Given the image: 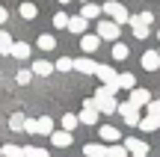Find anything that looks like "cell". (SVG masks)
Listing matches in <instances>:
<instances>
[{
    "instance_id": "13",
    "label": "cell",
    "mask_w": 160,
    "mask_h": 157,
    "mask_svg": "<svg viewBox=\"0 0 160 157\" xmlns=\"http://www.w3.org/2000/svg\"><path fill=\"white\" fill-rule=\"evenodd\" d=\"M101 140L104 142H122V134L116 125H101Z\"/></svg>"
},
{
    "instance_id": "32",
    "label": "cell",
    "mask_w": 160,
    "mask_h": 157,
    "mask_svg": "<svg viewBox=\"0 0 160 157\" xmlns=\"http://www.w3.org/2000/svg\"><path fill=\"white\" fill-rule=\"evenodd\" d=\"M3 157H24L21 145H3Z\"/></svg>"
},
{
    "instance_id": "39",
    "label": "cell",
    "mask_w": 160,
    "mask_h": 157,
    "mask_svg": "<svg viewBox=\"0 0 160 157\" xmlns=\"http://www.w3.org/2000/svg\"><path fill=\"white\" fill-rule=\"evenodd\" d=\"M131 157H148V151H137V154H131Z\"/></svg>"
},
{
    "instance_id": "24",
    "label": "cell",
    "mask_w": 160,
    "mask_h": 157,
    "mask_svg": "<svg viewBox=\"0 0 160 157\" xmlns=\"http://www.w3.org/2000/svg\"><path fill=\"white\" fill-rule=\"evenodd\" d=\"M116 86H119V89H133V86H137V77H133L131 71H125V74H119Z\"/></svg>"
},
{
    "instance_id": "7",
    "label": "cell",
    "mask_w": 160,
    "mask_h": 157,
    "mask_svg": "<svg viewBox=\"0 0 160 157\" xmlns=\"http://www.w3.org/2000/svg\"><path fill=\"white\" fill-rule=\"evenodd\" d=\"M139 65H142L145 71H160V53L157 51H145L142 59H139Z\"/></svg>"
},
{
    "instance_id": "11",
    "label": "cell",
    "mask_w": 160,
    "mask_h": 157,
    "mask_svg": "<svg viewBox=\"0 0 160 157\" xmlns=\"http://www.w3.org/2000/svg\"><path fill=\"white\" fill-rule=\"evenodd\" d=\"M137 128H142L145 134H154V130H160V116H151V113H148V116H142V119H139V125H137Z\"/></svg>"
},
{
    "instance_id": "42",
    "label": "cell",
    "mask_w": 160,
    "mask_h": 157,
    "mask_svg": "<svg viewBox=\"0 0 160 157\" xmlns=\"http://www.w3.org/2000/svg\"><path fill=\"white\" fill-rule=\"evenodd\" d=\"M0 157H3V148H0Z\"/></svg>"
},
{
    "instance_id": "38",
    "label": "cell",
    "mask_w": 160,
    "mask_h": 157,
    "mask_svg": "<svg viewBox=\"0 0 160 157\" xmlns=\"http://www.w3.org/2000/svg\"><path fill=\"white\" fill-rule=\"evenodd\" d=\"M6 18H9V12H6L3 6H0V24H6Z\"/></svg>"
},
{
    "instance_id": "31",
    "label": "cell",
    "mask_w": 160,
    "mask_h": 157,
    "mask_svg": "<svg viewBox=\"0 0 160 157\" xmlns=\"http://www.w3.org/2000/svg\"><path fill=\"white\" fill-rule=\"evenodd\" d=\"M24 157H48V151L39 148V145H27V148H24Z\"/></svg>"
},
{
    "instance_id": "41",
    "label": "cell",
    "mask_w": 160,
    "mask_h": 157,
    "mask_svg": "<svg viewBox=\"0 0 160 157\" xmlns=\"http://www.w3.org/2000/svg\"><path fill=\"white\" fill-rule=\"evenodd\" d=\"M80 3H89V0H80Z\"/></svg>"
},
{
    "instance_id": "1",
    "label": "cell",
    "mask_w": 160,
    "mask_h": 157,
    "mask_svg": "<svg viewBox=\"0 0 160 157\" xmlns=\"http://www.w3.org/2000/svg\"><path fill=\"white\" fill-rule=\"evenodd\" d=\"M119 92L116 86H101V89H95V95H92V101H95V110L98 113H116V98L113 95Z\"/></svg>"
},
{
    "instance_id": "22",
    "label": "cell",
    "mask_w": 160,
    "mask_h": 157,
    "mask_svg": "<svg viewBox=\"0 0 160 157\" xmlns=\"http://www.w3.org/2000/svg\"><path fill=\"white\" fill-rule=\"evenodd\" d=\"M51 130H53V119H48V116H39V119H36V134H51Z\"/></svg>"
},
{
    "instance_id": "33",
    "label": "cell",
    "mask_w": 160,
    "mask_h": 157,
    "mask_svg": "<svg viewBox=\"0 0 160 157\" xmlns=\"http://www.w3.org/2000/svg\"><path fill=\"white\" fill-rule=\"evenodd\" d=\"M53 27L65 30V27H68V15H65V12H57V15H53Z\"/></svg>"
},
{
    "instance_id": "6",
    "label": "cell",
    "mask_w": 160,
    "mask_h": 157,
    "mask_svg": "<svg viewBox=\"0 0 160 157\" xmlns=\"http://www.w3.org/2000/svg\"><path fill=\"white\" fill-rule=\"evenodd\" d=\"M95 74H98V80H104V86H116V80H119V71H116L113 65H98ZM116 89H119V86H116Z\"/></svg>"
},
{
    "instance_id": "30",
    "label": "cell",
    "mask_w": 160,
    "mask_h": 157,
    "mask_svg": "<svg viewBox=\"0 0 160 157\" xmlns=\"http://www.w3.org/2000/svg\"><path fill=\"white\" fill-rule=\"evenodd\" d=\"M71 68H74V59H71V56L57 59V65H53V71H71Z\"/></svg>"
},
{
    "instance_id": "34",
    "label": "cell",
    "mask_w": 160,
    "mask_h": 157,
    "mask_svg": "<svg viewBox=\"0 0 160 157\" xmlns=\"http://www.w3.org/2000/svg\"><path fill=\"white\" fill-rule=\"evenodd\" d=\"M15 80L21 83V86H27V83L33 80V71H27V68H21V71H18V74H15Z\"/></svg>"
},
{
    "instance_id": "43",
    "label": "cell",
    "mask_w": 160,
    "mask_h": 157,
    "mask_svg": "<svg viewBox=\"0 0 160 157\" xmlns=\"http://www.w3.org/2000/svg\"><path fill=\"white\" fill-rule=\"evenodd\" d=\"M157 39H160V30H157Z\"/></svg>"
},
{
    "instance_id": "18",
    "label": "cell",
    "mask_w": 160,
    "mask_h": 157,
    "mask_svg": "<svg viewBox=\"0 0 160 157\" xmlns=\"http://www.w3.org/2000/svg\"><path fill=\"white\" fill-rule=\"evenodd\" d=\"M86 24H89V21H86L83 15H74V18H68V27H65V30H71V33L83 36V33H86Z\"/></svg>"
},
{
    "instance_id": "5",
    "label": "cell",
    "mask_w": 160,
    "mask_h": 157,
    "mask_svg": "<svg viewBox=\"0 0 160 157\" xmlns=\"http://www.w3.org/2000/svg\"><path fill=\"white\" fill-rule=\"evenodd\" d=\"M128 92H131V95H128V101H131L133 107H145L151 101V92L145 86H133V89H128Z\"/></svg>"
},
{
    "instance_id": "37",
    "label": "cell",
    "mask_w": 160,
    "mask_h": 157,
    "mask_svg": "<svg viewBox=\"0 0 160 157\" xmlns=\"http://www.w3.org/2000/svg\"><path fill=\"white\" fill-rule=\"evenodd\" d=\"M24 130H27V134H36V119H27V122H24Z\"/></svg>"
},
{
    "instance_id": "3",
    "label": "cell",
    "mask_w": 160,
    "mask_h": 157,
    "mask_svg": "<svg viewBox=\"0 0 160 157\" xmlns=\"http://www.w3.org/2000/svg\"><path fill=\"white\" fill-rule=\"evenodd\" d=\"M116 110H119V116L125 119V125H128V128H137V125H139V119H142V116H139V107H133L131 101H125V104H116Z\"/></svg>"
},
{
    "instance_id": "2",
    "label": "cell",
    "mask_w": 160,
    "mask_h": 157,
    "mask_svg": "<svg viewBox=\"0 0 160 157\" xmlns=\"http://www.w3.org/2000/svg\"><path fill=\"white\" fill-rule=\"evenodd\" d=\"M101 12H107L110 21H116L119 27H122V24H128V18H131V15H128V9L122 3H116V0H107V3L101 6Z\"/></svg>"
},
{
    "instance_id": "19",
    "label": "cell",
    "mask_w": 160,
    "mask_h": 157,
    "mask_svg": "<svg viewBox=\"0 0 160 157\" xmlns=\"http://www.w3.org/2000/svg\"><path fill=\"white\" fill-rule=\"evenodd\" d=\"M80 15L86 18V21H98V18H101V6H95L89 0V3H83V9H80Z\"/></svg>"
},
{
    "instance_id": "26",
    "label": "cell",
    "mask_w": 160,
    "mask_h": 157,
    "mask_svg": "<svg viewBox=\"0 0 160 157\" xmlns=\"http://www.w3.org/2000/svg\"><path fill=\"white\" fill-rule=\"evenodd\" d=\"M59 122H62V130H68V134H74V128H77V116H74V113H65V116L62 119H59Z\"/></svg>"
},
{
    "instance_id": "29",
    "label": "cell",
    "mask_w": 160,
    "mask_h": 157,
    "mask_svg": "<svg viewBox=\"0 0 160 157\" xmlns=\"http://www.w3.org/2000/svg\"><path fill=\"white\" fill-rule=\"evenodd\" d=\"M12 51V36L6 30H0V53H9Z\"/></svg>"
},
{
    "instance_id": "17",
    "label": "cell",
    "mask_w": 160,
    "mask_h": 157,
    "mask_svg": "<svg viewBox=\"0 0 160 157\" xmlns=\"http://www.w3.org/2000/svg\"><path fill=\"white\" fill-rule=\"evenodd\" d=\"M98 116H101L98 110H92V107H83V110L77 113V122H80V125H95V122H98Z\"/></svg>"
},
{
    "instance_id": "8",
    "label": "cell",
    "mask_w": 160,
    "mask_h": 157,
    "mask_svg": "<svg viewBox=\"0 0 160 157\" xmlns=\"http://www.w3.org/2000/svg\"><path fill=\"white\" fill-rule=\"evenodd\" d=\"M80 47H83V53H98V47H101V39L92 33H83L80 36Z\"/></svg>"
},
{
    "instance_id": "4",
    "label": "cell",
    "mask_w": 160,
    "mask_h": 157,
    "mask_svg": "<svg viewBox=\"0 0 160 157\" xmlns=\"http://www.w3.org/2000/svg\"><path fill=\"white\" fill-rule=\"evenodd\" d=\"M119 33H122V27H119V24H116V21H110V18H107V21H98V39H107V42H119Z\"/></svg>"
},
{
    "instance_id": "14",
    "label": "cell",
    "mask_w": 160,
    "mask_h": 157,
    "mask_svg": "<svg viewBox=\"0 0 160 157\" xmlns=\"http://www.w3.org/2000/svg\"><path fill=\"white\" fill-rule=\"evenodd\" d=\"M83 154L86 157H107V145H104V142H86Z\"/></svg>"
},
{
    "instance_id": "20",
    "label": "cell",
    "mask_w": 160,
    "mask_h": 157,
    "mask_svg": "<svg viewBox=\"0 0 160 157\" xmlns=\"http://www.w3.org/2000/svg\"><path fill=\"white\" fill-rule=\"evenodd\" d=\"M30 71H33V74H39V77H48V74H53V65L48 62V59H36Z\"/></svg>"
},
{
    "instance_id": "10",
    "label": "cell",
    "mask_w": 160,
    "mask_h": 157,
    "mask_svg": "<svg viewBox=\"0 0 160 157\" xmlns=\"http://www.w3.org/2000/svg\"><path fill=\"white\" fill-rule=\"evenodd\" d=\"M48 136H51V142L57 148H68L71 145V134H68V130H51Z\"/></svg>"
},
{
    "instance_id": "16",
    "label": "cell",
    "mask_w": 160,
    "mask_h": 157,
    "mask_svg": "<svg viewBox=\"0 0 160 157\" xmlns=\"http://www.w3.org/2000/svg\"><path fill=\"white\" fill-rule=\"evenodd\" d=\"M30 51H33V47H30L27 42H12L9 56H15V59H27V56H30Z\"/></svg>"
},
{
    "instance_id": "21",
    "label": "cell",
    "mask_w": 160,
    "mask_h": 157,
    "mask_svg": "<svg viewBox=\"0 0 160 157\" xmlns=\"http://www.w3.org/2000/svg\"><path fill=\"white\" fill-rule=\"evenodd\" d=\"M18 12H21V18H24V21H33V18L39 15V6L27 0V3H21V6H18Z\"/></svg>"
},
{
    "instance_id": "35",
    "label": "cell",
    "mask_w": 160,
    "mask_h": 157,
    "mask_svg": "<svg viewBox=\"0 0 160 157\" xmlns=\"http://www.w3.org/2000/svg\"><path fill=\"white\" fill-rule=\"evenodd\" d=\"M145 107H148V113H151V116H160V101H154V98H151Z\"/></svg>"
},
{
    "instance_id": "44",
    "label": "cell",
    "mask_w": 160,
    "mask_h": 157,
    "mask_svg": "<svg viewBox=\"0 0 160 157\" xmlns=\"http://www.w3.org/2000/svg\"><path fill=\"white\" fill-rule=\"evenodd\" d=\"M157 53H160V47H157Z\"/></svg>"
},
{
    "instance_id": "36",
    "label": "cell",
    "mask_w": 160,
    "mask_h": 157,
    "mask_svg": "<svg viewBox=\"0 0 160 157\" xmlns=\"http://www.w3.org/2000/svg\"><path fill=\"white\" fill-rule=\"evenodd\" d=\"M139 21H142V24H151V21H154V15H151V12H139Z\"/></svg>"
},
{
    "instance_id": "9",
    "label": "cell",
    "mask_w": 160,
    "mask_h": 157,
    "mask_svg": "<svg viewBox=\"0 0 160 157\" xmlns=\"http://www.w3.org/2000/svg\"><path fill=\"white\" fill-rule=\"evenodd\" d=\"M95 68H98V62H95V59H89V56L74 59V71H80V74H95Z\"/></svg>"
},
{
    "instance_id": "27",
    "label": "cell",
    "mask_w": 160,
    "mask_h": 157,
    "mask_svg": "<svg viewBox=\"0 0 160 157\" xmlns=\"http://www.w3.org/2000/svg\"><path fill=\"white\" fill-rule=\"evenodd\" d=\"M107 157H131V154H128V148H125V145L113 142V145H107Z\"/></svg>"
},
{
    "instance_id": "28",
    "label": "cell",
    "mask_w": 160,
    "mask_h": 157,
    "mask_svg": "<svg viewBox=\"0 0 160 157\" xmlns=\"http://www.w3.org/2000/svg\"><path fill=\"white\" fill-rule=\"evenodd\" d=\"M24 122H27V116H24V113H12L9 128H12V130H24Z\"/></svg>"
},
{
    "instance_id": "12",
    "label": "cell",
    "mask_w": 160,
    "mask_h": 157,
    "mask_svg": "<svg viewBox=\"0 0 160 157\" xmlns=\"http://www.w3.org/2000/svg\"><path fill=\"white\" fill-rule=\"evenodd\" d=\"M122 145L128 148V154H137V151H148V145H145L139 136H128V140H122Z\"/></svg>"
},
{
    "instance_id": "25",
    "label": "cell",
    "mask_w": 160,
    "mask_h": 157,
    "mask_svg": "<svg viewBox=\"0 0 160 157\" xmlns=\"http://www.w3.org/2000/svg\"><path fill=\"white\" fill-rule=\"evenodd\" d=\"M36 45H39L42 51H53V47H57V39H53L51 33H42V36H39V42H36Z\"/></svg>"
},
{
    "instance_id": "40",
    "label": "cell",
    "mask_w": 160,
    "mask_h": 157,
    "mask_svg": "<svg viewBox=\"0 0 160 157\" xmlns=\"http://www.w3.org/2000/svg\"><path fill=\"white\" fill-rule=\"evenodd\" d=\"M59 3H71V0H59Z\"/></svg>"
},
{
    "instance_id": "15",
    "label": "cell",
    "mask_w": 160,
    "mask_h": 157,
    "mask_svg": "<svg viewBox=\"0 0 160 157\" xmlns=\"http://www.w3.org/2000/svg\"><path fill=\"white\" fill-rule=\"evenodd\" d=\"M128 24L133 27V36H137V39H148V24H142L137 15H131V18H128Z\"/></svg>"
},
{
    "instance_id": "23",
    "label": "cell",
    "mask_w": 160,
    "mask_h": 157,
    "mask_svg": "<svg viewBox=\"0 0 160 157\" xmlns=\"http://www.w3.org/2000/svg\"><path fill=\"white\" fill-rule=\"evenodd\" d=\"M128 56H131V51H128L125 42H113V59L116 62H122V59H128Z\"/></svg>"
}]
</instances>
